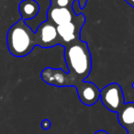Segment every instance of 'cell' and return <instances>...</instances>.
<instances>
[{"instance_id":"cell-10","label":"cell","mask_w":134,"mask_h":134,"mask_svg":"<svg viewBox=\"0 0 134 134\" xmlns=\"http://www.w3.org/2000/svg\"><path fill=\"white\" fill-rule=\"evenodd\" d=\"M51 125H52V123H51V121L49 119H44L41 122V128L43 130H49L51 128Z\"/></svg>"},{"instance_id":"cell-1","label":"cell","mask_w":134,"mask_h":134,"mask_svg":"<svg viewBox=\"0 0 134 134\" xmlns=\"http://www.w3.org/2000/svg\"><path fill=\"white\" fill-rule=\"evenodd\" d=\"M64 60L68 73L63 69L47 67L41 74V79L50 86L76 88L80 101L86 106H93L100 98V89L86 78L92 70V57L86 41L78 40L64 47Z\"/></svg>"},{"instance_id":"cell-2","label":"cell","mask_w":134,"mask_h":134,"mask_svg":"<svg viewBox=\"0 0 134 134\" xmlns=\"http://www.w3.org/2000/svg\"><path fill=\"white\" fill-rule=\"evenodd\" d=\"M7 44L9 52L15 57H25L38 46V36L26 20L20 19L10 27L7 34Z\"/></svg>"},{"instance_id":"cell-6","label":"cell","mask_w":134,"mask_h":134,"mask_svg":"<svg viewBox=\"0 0 134 134\" xmlns=\"http://www.w3.org/2000/svg\"><path fill=\"white\" fill-rule=\"evenodd\" d=\"M77 17L73 8H59V7H49L47 11V19L56 26L71 22Z\"/></svg>"},{"instance_id":"cell-7","label":"cell","mask_w":134,"mask_h":134,"mask_svg":"<svg viewBox=\"0 0 134 134\" xmlns=\"http://www.w3.org/2000/svg\"><path fill=\"white\" fill-rule=\"evenodd\" d=\"M117 114L119 124L128 134H134V102L125 103Z\"/></svg>"},{"instance_id":"cell-14","label":"cell","mask_w":134,"mask_h":134,"mask_svg":"<svg viewBox=\"0 0 134 134\" xmlns=\"http://www.w3.org/2000/svg\"><path fill=\"white\" fill-rule=\"evenodd\" d=\"M132 87H133V89H134V83H132Z\"/></svg>"},{"instance_id":"cell-11","label":"cell","mask_w":134,"mask_h":134,"mask_svg":"<svg viewBox=\"0 0 134 134\" xmlns=\"http://www.w3.org/2000/svg\"><path fill=\"white\" fill-rule=\"evenodd\" d=\"M74 2L75 1H76V0H73ZM79 2V5H80V8L81 9H83V8H85V7H86V2H87V0H77Z\"/></svg>"},{"instance_id":"cell-8","label":"cell","mask_w":134,"mask_h":134,"mask_svg":"<svg viewBox=\"0 0 134 134\" xmlns=\"http://www.w3.org/2000/svg\"><path fill=\"white\" fill-rule=\"evenodd\" d=\"M21 19L30 20L36 17L40 12V5L35 0H22L19 5Z\"/></svg>"},{"instance_id":"cell-13","label":"cell","mask_w":134,"mask_h":134,"mask_svg":"<svg viewBox=\"0 0 134 134\" xmlns=\"http://www.w3.org/2000/svg\"><path fill=\"white\" fill-rule=\"evenodd\" d=\"M95 134H108L106 130H97Z\"/></svg>"},{"instance_id":"cell-4","label":"cell","mask_w":134,"mask_h":134,"mask_svg":"<svg viewBox=\"0 0 134 134\" xmlns=\"http://www.w3.org/2000/svg\"><path fill=\"white\" fill-rule=\"evenodd\" d=\"M103 106L113 113H118L125 104L121 86L118 83H111L100 90V98Z\"/></svg>"},{"instance_id":"cell-9","label":"cell","mask_w":134,"mask_h":134,"mask_svg":"<svg viewBox=\"0 0 134 134\" xmlns=\"http://www.w3.org/2000/svg\"><path fill=\"white\" fill-rule=\"evenodd\" d=\"M73 0H51V6L59 8H73Z\"/></svg>"},{"instance_id":"cell-5","label":"cell","mask_w":134,"mask_h":134,"mask_svg":"<svg viewBox=\"0 0 134 134\" xmlns=\"http://www.w3.org/2000/svg\"><path fill=\"white\" fill-rule=\"evenodd\" d=\"M36 34L38 36L39 47L48 49L61 45V40L58 35L56 25H54L48 19L40 25Z\"/></svg>"},{"instance_id":"cell-3","label":"cell","mask_w":134,"mask_h":134,"mask_svg":"<svg viewBox=\"0 0 134 134\" xmlns=\"http://www.w3.org/2000/svg\"><path fill=\"white\" fill-rule=\"evenodd\" d=\"M86 16L83 13H79L76 19L71 22L56 26L58 35L61 40V46L64 48L66 45L80 40L81 30L86 23Z\"/></svg>"},{"instance_id":"cell-12","label":"cell","mask_w":134,"mask_h":134,"mask_svg":"<svg viewBox=\"0 0 134 134\" xmlns=\"http://www.w3.org/2000/svg\"><path fill=\"white\" fill-rule=\"evenodd\" d=\"M124 1H126L130 7H132L134 8V0H124Z\"/></svg>"}]
</instances>
